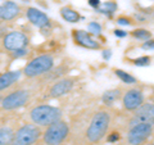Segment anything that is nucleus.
I'll return each mask as SVG.
<instances>
[{
  "label": "nucleus",
  "mask_w": 154,
  "mask_h": 145,
  "mask_svg": "<svg viewBox=\"0 0 154 145\" xmlns=\"http://www.w3.org/2000/svg\"><path fill=\"white\" fill-rule=\"evenodd\" d=\"M110 125V114L107 110H99L91 118L88 128H86V139L91 144H96L107 134Z\"/></svg>",
  "instance_id": "1"
},
{
  "label": "nucleus",
  "mask_w": 154,
  "mask_h": 145,
  "mask_svg": "<svg viewBox=\"0 0 154 145\" xmlns=\"http://www.w3.org/2000/svg\"><path fill=\"white\" fill-rule=\"evenodd\" d=\"M30 118L32 123L37 126L48 127L54 122H58L62 118V112L59 108L53 107L49 104H40L33 107L30 112Z\"/></svg>",
  "instance_id": "2"
},
{
  "label": "nucleus",
  "mask_w": 154,
  "mask_h": 145,
  "mask_svg": "<svg viewBox=\"0 0 154 145\" xmlns=\"http://www.w3.org/2000/svg\"><path fill=\"white\" fill-rule=\"evenodd\" d=\"M53 66H54V58L50 54H42L28 62L23 68V75L28 79H33V77L49 72L53 68Z\"/></svg>",
  "instance_id": "3"
},
{
  "label": "nucleus",
  "mask_w": 154,
  "mask_h": 145,
  "mask_svg": "<svg viewBox=\"0 0 154 145\" xmlns=\"http://www.w3.org/2000/svg\"><path fill=\"white\" fill-rule=\"evenodd\" d=\"M69 134V126L64 121H58L48 126L42 134V140L46 145H60Z\"/></svg>",
  "instance_id": "4"
},
{
  "label": "nucleus",
  "mask_w": 154,
  "mask_h": 145,
  "mask_svg": "<svg viewBox=\"0 0 154 145\" xmlns=\"http://www.w3.org/2000/svg\"><path fill=\"white\" fill-rule=\"evenodd\" d=\"M41 130L35 123H27L14 132L11 145H33L41 137Z\"/></svg>",
  "instance_id": "5"
},
{
  "label": "nucleus",
  "mask_w": 154,
  "mask_h": 145,
  "mask_svg": "<svg viewBox=\"0 0 154 145\" xmlns=\"http://www.w3.org/2000/svg\"><path fill=\"white\" fill-rule=\"evenodd\" d=\"M153 132V125L150 123H140L135 125L128 130L126 140L130 145H143L150 137Z\"/></svg>",
  "instance_id": "6"
},
{
  "label": "nucleus",
  "mask_w": 154,
  "mask_h": 145,
  "mask_svg": "<svg viewBox=\"0 0 154 145\" xmlns=\"http://www.w3.org/2000/svg\"><path fill=\"white\" fill-rule=\"evenodd\" d=\"M28 99H30V94L26 90H16L13 93L8 94L2 99V108L5 110H13L23 107L27 104Z\"/></svg>",
  "instance_id": "7"
},
{
  "label": "nucleus",
  "mask_w": 154,
  "mask_h": 145,
  "mask_svg": "<svg viewBox=\"0 0 154 145\" xmlns=\"http://www.w3.org/2000/svg\"><path fill=\"white\" fill-rule=\"evenodd\" d=\"M28 44V37L21 31H11L3 37V46L9 51H16Z\"/></svg>",
  "instance_id": "8"
},
{
  "label": "nucleus",
  "mask_w": 154,
  "mask_h": 145,
  "mask_svg": "<svg viewBox=\"0 0 154 145\" xmlns=\"http://www.w3.org/2000/svg\"><path fill=\"white\" fill-rule=\"evenodd\" d=\"M140 123H150L154 125V104L146 103L143 104L140 108L135 110L134 117L130 119V126H135V125Z\"/></svg>",
  "instance_id": "9"
},
{
  "label": "nucleus",
  "mask_w": 154,
  "mask_h": 145,
  "mask_svg": "<svg viewBox=\"0 0 154 145\" xmlns=\"http://www.w3.org/2000/svg\"><path fill=\"white\" fill-rule=\"evenodd\" d=\"M122 103L125 109L127 110H136L144 104V94L139 89H131L125 93L122 98Z\"/></svg>",
  "instance_id": "10"
},
{
  "label": "nucleus",
  "mask_w": 154,
  "mask_h": 145,
  "mask_svg": "<svg viewBox=\"0 0 154 145\" xmlns=\"http://www.w3.org/2000/svg\"><path fill=\"white\" fill-rule=\"evenodd\" d=\"M73 39L76 41V44H79L80 46L86 48V49H93L96 50L100 48V44L96 40H94L93 36L89 32H86L84 30H75L73 31Z\"/></svg>",
  "instance_id": "11"
},
{
  "label": "nucleus",
  "mask_w": 154,
  "mask_h": 145,
  "mask_svg": "<svg viewBox=\"0 0 154 145\" xmlns=\"http://www.w3.org/2000/svg\"><path fill=\"white\" fill-rule=\"evenodd\" d=\"M19 11L21 8L16 2H11V0L4 2L0 5V21H12L19 14Z\"/></svg>",
  "instance_id": "12"
},
{
  "label": "nucleus",
  "mask_w": 154,
  "mask_h": 145,
  "mask_svg": "<svg viewBox=\"0 0 154 145\" xmlns=\"http://www.w3.org/2000/svg\"><path fill=\"white\" fill-rule=\"evenodd\" d=\"M26 16L28 18V21L38 28H44L46 26H49V17L44 12L38 11L36 8H32V7L28 8L26 12Z\"/></svg>",
  "instance_id": "13"
},
{
  "label": "nucleus",
  "mask_w": 154,
  "mask_h": 145,
  "mask_svg": "<svg viewBox=\"0 0 154 145\" xmlns=\"http://www.w3.org/2000/svg\"><path fill=\"white\" fill-rule=\"evenodd\" d=\"M72 88H73V80L63 79V80L57 81L55 84L51 86L49 94H50L51 98H60V96L68 94L72 90Z\"/></svg>",
  "instance_id": "14"
},
{
  "label": "nucleus",
  "mask_w": 154,
  "mask_h": 145,
  "mask_svg": "<svg viewBox=\"0 0 154 145\" xmlns=\"http://www.w3.org/2000/svg\"><path fill=\"white\" fill-rule=\"evenodd\" d=\"M19 77H21V71H9L3 73L0 76V91L11 88L13 84H16L19 80Z\"/></svg>",
  "instance_id": "15"
},
{
  "label": "nucleus",
  "mask_w": 154,
  "mask_h": 145,
  "mask_svg": "<svg viewBox=\"0 0 154 145\" xmlns=\"http://www.w3.org/2000/svg\"><path fill=\"white\" fill-rule=\"evenodd\" d=\"M60 16L62 18L64 19V21L69 22V23H77L80 21V14L79 12L73 11L72 8L69 7H63L60 9Z\"/></svg>",
  "instance_id": "16"
},
{
  "label": "nucleus",
  "mask_w": 154,
  "mask_h": 145,
  "mask_svg": "<svg viewBox=\"0 0 154 145\" xmlns=\"http://www.w3.org/2000/svg\"><path fill=\"white\" fill-rule=\"evenodd\" d=\"M121 98V90L119 89H112V90H108L105 91L102 96V100L105 105H112L116 100H118Z\"/></svg>",
  "instance_id": "17"
},
{
  "label": "nucleus",
  "mask_w": 154,
  "mask_h": 145,
  "mask_svg": "<svg viewBox=\"0 0 154 145\" xmlns=\"http://www.w3.org/2000/svg\"><path fill=\"white\" fill-rule=\"evenodd\" d=\"M14 137V131L11 127L0 128V145H11Z\"/></svg>",
  "instance_id": "18"
},
{
  "label": "nucleus",
  "mask_w": 154,
  "mask_h": 145,
  "mask_svg": "<svg viewBox=\"0 0 154 145\" xmlns=\"http://www.w3.org/2000/svg\"><path fill=\"white\" fill-rule=\"evenodd\" d=\"M114 73H116V76H117L122 82H125V84H127V85L136 84V79H135L134 76H131L130 73H127V72L122 71V69H116Z\"/></svg>",
  "instance_id": "19"
},
{
  "label": "nucleus",
  "mask_w": 154,
  "mask_h": 145,
  "mask_svg": "<svg viewBox=\"0 0 154 145\" xmlns=\"http://www.w3.org/2000/svg\"><path fill=\"white\" fill-rule=\"evenodd\" d=\"M98 11H99L100 13L108 14V16L110 17L116 11H117V4H116L114 2H107V3H104L102 7H99Z\"/></svg>",
  "instance_id": "20"
},
{
  "label": "nucleus",
  "mask_w": 154,
  "mask_h": 145,
  "mask_svg": "<svg viewBox=\"0 0 154 145\" xmlns=\"http://www.w3.org/2000/svg\"><path fill=\"white\" fill-rule=\"evenodd\" d=\"M131 35L134 37L139 39V40H144V41L150 40V37H152V33L149 32L148 30H144V28H137V30H134L131 32Z\"/></svg>",
  "instance_id": "21"
},
{
  "label": "nucleus",
  "mask_w": 154,
  "mask_h": 145,
  "mask_svg": "<svg viewBox=\"0 0 154 145\" xmlns=\"http://www.w3.org/2000/svg\"><path fill=\"white\" fill-rule=\"evenodd\" d=\"M89 31L95 33V35H99V33L102 32V26H100L98 22H90L89 23Z\"/></svg>",
  "instance_id": "22"
},
{
  "label": "nucleus",
  "mask_w": 154,
  "mask_h": 145,
  "mask_svg": "<svg viewBox=\"0 0 154 145\" xmlns=\"http://www.w3.org/2000/svg\"><path fill=\"white\" fill-rule=\"evenodd\" d=\"M134 63L136 64V66H149L150 64V58L149 57H140V58H137V59H134Z\"/></svg>",
  "instance_id": "23"
},
{
  "label": "nucleus",
  "mask_w": 154,
  "mask_h": 145,
  "mask_svg": "<svg viewBox=\"0 0 154 145\" xmlns=\"http://www.w3.org/2000/svg\"><path fill=\"white\" fill-rule=\"evenodd\" d=\"M27 49L26 48H22V49H18L16 51H13V58H21V57H26L27 55Z\"/></svg>",
  "instance_id": "24"
},
{
  "label": "nucleus",
  "mask_w": 154,
  "mask_h": 145,
  "mask_svg": "<svg viewBox=\"0 0 154 145\" xmlns=\"http://www.w3.org/2000/svg\"><path fill=\"white\" fill-rule=\"evenodd\" d=\"M117 22H118V25H123V26L132 25V21H131V18H127V17H118Z\"/></svg>",
  "instance_id": "25"
},
{
  "label": "nucleus",
  "mask_w": 154,
  "mask_h": 145,
  "mask_svg": "<svg viewBox=\"0 0 154 145\" xmlns=\"http://www.w3.org/2000/svg\"><path fill=\"white\" fill-rule=\"evenodd\" d=\"M121 139V135H119V132H112L110 135H108V141L109 143H116V141H118V140Z\"/></svg>",
  "instance_id": "26"
},
{
  "label": "nucleus",
  "mask_w": 154,
  "mask_h": 145,
  "mask_svg": "<svg viewBox=\"0 0 154 145\" xmlns=\"http://www.w3.org/2000/svg\"><path fill=\"white\" fill-rule=\"evenodd\" d=\"M143 49H145V50H149V49H154V40H146L144 44L141 45Z\"/></svg>",
  "instance_id": "27"
},
{
  "label": "nucleus",
  "mask_w": 154,
  "mask_h": 145,
  "mask_svg": "<svg viewBox=\"0 0 154 145\" xmlns=\"http://www.w3.org/2000/svg\"><path fill=\"white\" fill-rule=\"evenodd\" d=\"M89 5H91L95 9H98L100 7V0H89Z\"/></svg>",
  "instance_id": "28"
},
{
  "label": "nucleus",
  "mask_w": 154,
  "mask_h": 145,
  "mask_svg": "<svg viewBox=\"0 0 154 145\" xmlns=\"http://www.w3.org/2000/svg\"><path fill=\"white\" fill-rule=\"evenodd\" d=\"M114 35L118 36V37H125V36H127V33L123 30H114Z\"/></svg>",
  "instance_id": "29"
},
{
  "label": "nucleus",
  "mask_w": 154,
  "mask_h": 145,
  "mask_svg": "<svg viewBox=\"0 0 154 145\" xmlns=\"http://www.w3.org/2000/svg\"><path fill=\"white\" fill-rule=\"evenodd\" d=\"M110 55H112V51H110V50H104L103 51V58H104V59H109Z\"/></svg>",
  "instance_id": "30"
},
{
  "label": "nucleus",
  "mask_w": 154,
  "mask_h": 145,
  "mask_svg": "<svg viewBox=\"0 0 154 145\" xmlns=\"http://www.w3.org/2000/svg\"><path fill=\"white\" fill-rule=\"evenodd\" d=\"M148 145H154V143H152V144H148Z\"/></svg>",
  "instance_id": "31"
},
{
  "label": "nucleus",
  "mask_w": 154,
  "mask_h": 145,
  "mask_svg": "<svg viewBox=\"0 0 154 145\" xmlns=\"http://www.w3.org/2000/svg\"><path fill=\"white\" fill-rule=\"evenodd\" d=\"M0 103H2V98H0Z\"/></svg>",
  "instance_id": "32"
}]
</instances>
